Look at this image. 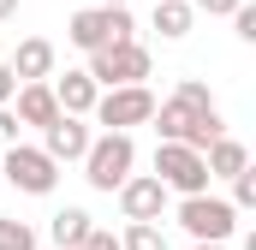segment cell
Returning a JSON list of instances; mask_svg holds the SVG:
<instances>
[{
	"label": "cell",
	"instance_id": "cb8c5ba5",
	"mask_svg": "<svg viewBox=\"0 0 256 250\" xmlns=\"http://www.w3.org/2000/svg\"><path fill=\"white\" fill-rule=\"evenodd\" d=\"M232 24H238V42H256V6H250V0L232 12Z\"/></svg>",
	"mask_w": 256,
	"mask_h": 250
},
{
	"label": "cell",
	"instance_id": "9c48e42d",
	"mask_svg": "<svg viewBox=\"0 0 256 250\" xmlns=\"http://www.w3.org/2000/svg\"><path fill=\"white\" fill-rule=\"evenodd\" d=\"M42 155H48L54 167H60V161H84V155H90V125L60 114V120L42 131Z\"/></svg>",
	"mask_w": 256,
	"mask_h": 250
},
{
	"label": "cell",
	"instance_id": "d4e9b609",
	"mask_svg": "<svg viewBox=\"0 0 256 250\" xmlns=\"http://www.w3.org/2000/svg\"><path fill=\"white\" fill-rule=\"evenodd\" d=\"M72 250H120V238H114L108 226H90V238H84V244H72Z\"/></svg>",
	"mask_w": 256,
	"mask_h": 250
},
{
	"label": "cell",
	"instance_id": "44dd1931",
	"mask_svg": "<svg viewBox=\"0 0 256 250\" xmlns=\"http://www.w3.org/2000/svg\"><path fill=\"white\" fill-rule=\"evenodd\" d=\"M232 208H256V173H238L232 179V196H226Z\"/></svg>",
	"mask_w": 256,
	"mask_h": 250
},
{
	"label": "cell",
	"instance_id": "ac0fdd59",
	"mask_svg": "<svg viewBox=\"0 0 256 250\" xmlns=\"http://www.w3.org/2000/svg\"><path fill=\"white\" fill-rule=\"evenodd\" d=\"M0 250H36V226H30V220L0 214Z\"/></svg>",
	"mask_w": 256,
	"mask_h": 250
},
{
	"label": "cell",
	"instance_id": "4fadbf2b",
	"mask_svg": "<svg viewBox=\"0 0 256 250\" xmlns=\"http://www.w3.org/2000/svg\"><path fill=\"white\" fill-rule=\"evenodd\" d=\"M202 167H208V179H238V173H250V149L238 137H214L202 149Z\"/></svg>",
	"mask_w": 256,
	"mask_h": 250
},
{
	"label": "cell",
	"instance_id": "52a82bcc",
	"mask_svg": "<svg viewBox=\"0 0 256 250\" xmlns=\"http://www.w3.org/2000/svg\"><path fill=\"white\" fill-rule=\"evenodd\" d=\"M96 120L108 125V131H126V137H131V125H149V120H155V96H149V84L102 90V96H96Z\"/></svg>",
	"mask_w": 256,
	"mask_h": 250
},
{
	"label": "cell",
	"instance_id": "9a60e30c",
	"mask_svg": "<svg viewBox=\"0 0 256 250\" xmlns=\"http://www.w3.org/2000/svg\"><path fill=\"white\" fill-rule=\"evenodd\" d=\"M196 24L191 0H155V30H161V42H185Z\"/></svg>",
	"mask_w": 256,
	"mask_h": 250
},
{
	"label": "cell",
	"instance_id": "6da1fadb",
	"mask_svg": "<svg viewBox=\"0 0 256 250\" xmlns=\"http://www.w3.org/2000/svg\"><path fill=\"white\" fill-rule=\"evenodd\" d=\"M66 42L84 54L114 48V42H137V18H131V6H84V12H72Z\"/></svg>",
	"mask_w": 256,
	"mask_h": 250
},
{
	"label": "cell",
	"instance_id": "7c38bea8",
	"mask_svg": "<svg viewBox=\"0 0 256 250\" xmlns=\"http://www.w3.org/2000/svg\"><path fill=\"white\" fill-rule=\"evenodd\" d=\"M12 120H18V125H36V131H48V125L60 120L54 90H48V84H18V96H12Z\"/></svg>",
	"mask_w": 256,
	"mask_h": 250
},
{
	"label": "cell",
	"instance_id": "484cf974",
	"mask_svg": "<svg viewBox=\"0 0 256 250\" xmlns=\"http://www.w3.org/2000/svg\"><path fill=\"white\" fill-rule=\"evenodd\" d=\"M12 96H18V78H12V66L0 60V108H12Z\"/></svg>",
	"mask_w": 256,
	"mask_h": 250
},
{
	"label": "cell",
	"instance_id": "8992f818",
	"mask_svg": "<svg viewBox=\"0 0 256 250\" xmlns=\"http://www.w3.org/2000/svg\"><path fill=\"white\" fill-rule=\"evenodd\" d=\"M155 179L167 185V196L179 190V196H202L208 190V167H202V155L185 149V143H161L155 149Z\"/></svg>",
	"mask_w": 256,
	"mask_h": 250
},
{
	"label": "cell",
	"instance_id": "8fae6325",
	"mask_svg": "<svg viewBox=\"0 0 256 250\" xmlns=\"http://www.w3.org/2000/svg\"><path fill=\"white\" fill-rule=\"evenodd\" d=\"M48 90H54V102H60L66 120H90L96 114V84H90V72H66V78H48Z\"/></svg>",
	"mask_w": 256,
	"mask_h": 250
},
{
	"label": "cell",
	"instance_id": "f546056e",
	"mask_svg": "<svg viewBox=\"0 0 256 250\" xmlns=\"http://www.w3.org/2000/svg\"><path fill=\"white\" fill-rule=\"evenodd\" d=\"M244 250H256V238H250V244H244Z\"/></svg>",
	"mask_w": 256,
	"mask_h": 250
},
{
	"label": "cell",
	"instance_id": "e0dca14e",
	"mask_svg": "<svg viewBox=\"0 0 256 250\" xmlns=\"http://www.w3.org/2000/svg\"><path fill=\"white\" fill-rule=\"evenodd\" d=\"M214 137H226V120H220V108H208V114H196V125H191V137H185V149H208Z\"/></svg>",
	"mask_w": 256,
	"mask_h": 250
},
{
	"label": "cell",
	"instance_id": "2e32d148",
	"mask_svg": "<svg viewBox=\"0 0 256 250\" xmlns=\"http://www.w3.org/2000/svg\"><path fill=\"white\" fill-rule=\"evenodd\" d=\"M90 226H96V220H90V208H60V214H54V226H48V238H54L60 250H72V244H84V238H90Z\"/></svg>",
	"mask_w": 256,
	"mask_h": 250
},
{
	"label": "cell",
	"instance_id": "277c9868",
	"mask_svg": "<svg viewBox=\"0 0 256 250\" xmlns=\"http://www.w3.org/2000/svg\"><path fill=\"white\" fill-rule=\"evenodd\" d=\"M179 226L191 232L196 244H226L232 232H238V208L226 202V196H179Z\"/></svg>",
	"mask_w": 256,
	"mask_h": 250
},
{
	"label": "cell",
	"instance_id": "3957f363",
	"mask_svg": "<svg viewBox=\"0 0 256 250\" xmlns=\"http://www.w3.org/2000/svg\"><path fill=\"white\" fill-rule=\"evenodd\" d=\"M0 185L24 190V196H48V190L60 185V167L42 155V143H12L0 155Z\"/></svg>",
	"mask_w": 256,
	"mask_h": 250
},
{
	"label": "cell",
	"instance_id": "5b68a950",
	"mask_svg": "<svg viewBox=\"0 0 256 250\" xmlns=\"http://www.w3.org/2000/svg\"><path fill=\"white\" fill-rule=\"evenodd\" d=\"M84 72H90V84H96V90H126V84H143V78H149V48H143V42L96 48Z\"/></svg>",
	"mask_w": 256,
	"mask_h": 250
},
{
	"label": "cell",
	"instance_id": "ba28073f",
	"mask_svg": "<svg viewBox=\"0 0 256 250\" xmlns=\"http://www.w3.org/2000/svg\"><path fill=\"white\" fill-rule=\"evenodd\" d=\"M114 196H120L126 226H161V214H167V185H161L155 173H131Z\"/></svg>",
	"mask_w": 256,
	"mask_h": 250
},
{
	"label": "cell",
	"instance_id": "d6986e66",
	"mask_svg": "<svg viewBox=\"0 0 256 250\" xmlns=\"http://www.w3.org/2000/svg\"><path fill=\"white\" fill-rule=\"evenodd\" d=\"M120 250H167V232L161 226H126L120 232Z\"/></svg>",
	"mask_w": 256,
	"mask_h": 250
},
{
	"label": "cell",
	"instance_id": "83f0119b",
	"mask_svg": "<svg viewBox=\"0 0 256 250\" xmlns=\"http://www.w3.org/2000/svg\"><path fill=\"white\" fill-rule=\"evenodd\" d=\"M96 6H126V0H96Z\"/></svg>",
	"mask_w": 256,
	"mask_h": 250
},
{
	"label": "cell",
	"instance_id": "7a4b0ae2",
	"mask_svg": "<svg viewBox=\"0 0 256 250\" xmlns=\"http://www.w3.org/2000/svg\"><path fill=\"white\" fill-rule=\"evenodd\" d=\"M131 167H137V143H131L126 131H102V137H90V155H84V179L90 190H114L131 179Z\"/></svg>",
	"mask_w": 256,
	"mask_h": 250
},
{
	"label": "cell",
	"instance_id": "4316f807",
	"mask_svg": "<svg viewBox=\"0 0 256 250\" xmlns=\"http://www.w3.org/2000/svg\"><path fill=\"white\" fill-rule=\"evenodd\" d=\"M12 12H18V0H0V24H6V18H12Z\"/></svg>",
	"mask_w": 256,
	"mask_h": 250
},
{
	"label": "cell",
	"instance_id": "ffe728a7",
	"mask_svg": "<svg viewBox=\"0 0 256 250\" xmlns=\"http://www.w3.org/2000/svg\"><path fill=\"white\" fill-rule=\"evenodd\" d=\"M173 102H185L191 114H202V108H214V96H208V84H202V78H179V90H173Z\"/></svg>",
	"mask_w": 256,
	"mask_h": 250
},
{
	"label": "cell",
	"instance_id": "f1b7e54d",
	"mask_svg": "<svg viewBox=\"0 0 256 250\" xmlns=\"http://www.w3.org/2000/svg\"><path fill=\"white\" fill-rule=\"evenodd\" d=\"M196 250H226V244H196Z\"/></svg>",
	"mask_w": 256,
	"mask_h": 250
},
{
	"label": "cell",
	"instance_id": "7402d4cb",
	"mask_svg": "<svg viewBox=\"0 0 256 250\" xmlns=\"http://www.w3.org/2000/svg\"><path fill=\"white\" fill-rule=\"evenodd\" d=\"M244 0H191V12H208V18H232Z\"/></svg>",
	"mask_w": 256,
	"mask_h": 250
},
{
	"label": "cell",
	"instance_id": "603a6c76",
	"mask_svg": "<svg viewBox=\"0 0 256 250\" xmlns=\"http://www.w3.org/2000/svg\"><path fill=\"white\" fill-rule=\"evenodd\" d=\"M18 131H24V125L12 120V108H0V155H6V149H12V143H24V137H18Z\"/></svg>",
	"mask_w": 256,
	"mask_h": 250
},
{
	"label": "cell",
	"instance_id": "5bb4252c",
	"mask_svg": "<svg viewBox=\"0 0 256 250\" xmlns=\"http://www.w3.org/2000/svg\"><path fill=\"white\" fill-rule=\"evenodd\" d=\"M202 114H208V108H202ZM155 131H161V143H185V137H191V125H196V114L191 108H185V102H173V96H167V102H155Z\"/></svg>",
	"mask_w": 256,
	"mask_h": 250
},
{
	"label": "cell",
	"instance_id": "30bf717a",
	"mask_svg": "<svg viewBox=\"0 0 256 250\" xmlns=\"http://www.w3.org/2000/svg\"><path fill=\"white\" fill-rule=\"evenodd\" d=\"M54 60H60V54H54V42H48V36H24V42H18V54H12V78H18V84H48V78H54Z\"/></svg>",
	"mask_w": 256,
	"mask_h": 250
}]
</instances>
